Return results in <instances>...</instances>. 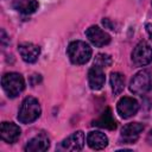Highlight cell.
Listing matches in <instances>:
<instances>
[{"label": "cell", "mask_w": 152, "mask_h": 152, "mask_svg": "<svg viewBox=\"0 0 152 152\" xmlns=\"http://www.w3.org/2000/svg\"><path fill=\"white\" fill-rule=\"evenodd\" d=\"M147 141H148L150 144H152V129H151L150 133L147 134Z\"/></svg>", "instance_id": "21"}, {"label": "cell", "mask_w": 152, "mask_h": 152, "mask_svg": "<svg viewBox=\"0 0 152 152\" xmlns=\"http://www.w3.org/2000/svg\"><path fill=\"white\" fill-rule=\"evenodd\" d=\"M142 131H144V125L140 124V122L127 124L121 129L120 140L124 144H134L138 140V138H139V135Z\"/></svg>", "instance_id": "9"}, {"label": "cell", "mask_w": 152, "mask_h": 152, "mask_svg": "<svg viewBox=\"0 0 152 152\" xmlns=\"http://www.w3.org/2000/svg\"><path fill=\"white\" fill-rule=\"evenodd\" d=\"M18 51L23 61H25L26 63H34L40 55V48L30 42L20 43L18 45Z\"/></svg>", "instance_id": "10"}, {"label": "cell", "mask_w": 152, "mask_h": 152, "mask_svg": "<svg viewBox=\"0 0 152 152\" xmlns=\"http://www.w3.org/2000/svg\"><path fill=\"white\" fill-rule=\"evenodd\" d=\"M1 86L8 97H17L24 90L25 81L18 72H7L1 78Z\"/></svg>", "instance_id": "3"}, {"label": "cell", "mask_w": 152, "mask_h": 152, "mask_svg": "<svg viewBox=\"0 0 152 152\" xmlns=\"http://www.w3.org/2000/svg\"><path fill=\"white\" fill-rule=\"evenodd\" d=\"M104 81H106V76H104L103 68L93 65L88 71V84L90 89L93 90L101 89L104 84Z\"/></svg>", "instance_id": "11"}, {"label": "cell", "mask_w": 152, "mask_h": 152, "mask_svg": "<svg viewBox=\"0 0 152 152\" xmlns=\"http://www.w3.org/2000/svg\"><path fill=\"white\" fill-rule=\"evenodd\" d=\"M50 147V140L44 133H39L30 139L25 146L26 152H44Z\"/></svg>", "instance_id": "13"}, {"label": "cell", "mask_w": 152, "mask_h": 152, "mask_svg": "<svg viewBox=\"0 0 152 152\" xmlns=\"http://www.w3.org/2000/svg\"><path fill=\"white\" fill-rule=\"evenodd\" d=\"M152 89V77L147 70H141L137 72L131 82H129V90L135 95H144Z\"/></svg>", "instance_id": "4"}, {"label": "cell", "mask_w": 152, "mask_h": 152, "mask_svg": "<svg viewBox=\"0 0 152 152\" xmlns=\"http://www.w3.org/2000/svg\"><path fill=\"white\" fill-rule=\"evenodd\" d=\"M131 56L137 66H145L152 62V48L147 42L141 40L135 45Z\"/></svg>", "instance_id": "5"}, {"label": "cell", "mask_w": 152, "mask_h": 152, "mask_svg": "<svg viewBox=\"0 0 152 152\" xmlns=\"http://www.w3.org/2000/svg\"><path fill=\"white\" fill-rule=\"evenodd\" d=\"M84 146V133L82 131H76L65 138L58 146V151H80Z\"/></svg>", "instance_id": "6"}, {"label": "cell", "mask_w": 152, "mask_h": 152, "mask_svg": "<svg viewBox=\"0 0 152 152\" xmlns=\"http://www.w3.org/2000/svg\"><path fill=\"white\" fill-rule=\"evenodd\" d=\"M145 27H146V31H147V33H148L151 40H152V23H147Z\"/></svg>", "instance_id": "19"}, {"label": "cell", "mask_w": 152, "mask_h": 152, "mask_svg": "<svg viewBox=\"0 0 152 152\" xmlns=\"http://www.w3.org/2000/svg\"><path fill=\"white\" fill-rule=\"evenodd\" d=\"M93 126L95 127H100V128H107V129H115L116 128V121L114 120L113 118V114H112V110L110 108H107L100 118H97L96 120H94L91 122Z\"/></svg>", "instance_id": "15"}, {"label": "cell", "mask_w": 152, "mask_h": 152, "mask_svg": "<svg viewBox=\"0 0 152 152\" xmlns=\"http://www.w3.org/2000/svg\"><path fill=\"white\" fill-rule=\"evenodd\" d=\"M0 133H1V139L8 144L15 142L21 133V129L18 125L13 122H2L0 127Z\"/></svg>", "instance_id": "12"}, {"label": "cell", "mask_w": 152, "mask_h": 152, "mask_svg": "<svg viewBox=\"0 0 152 152\" xmlns=\"http://www.w3.org/2000/svg\"><path fill=\"white\" fill-rule=\"evenodd\" d=\"M86 36L90 40V43L97 48H102L110 43V36L96 25L88 27L86 30Z\"/></svg>", "instance_id": "8"}, {"label": "cell", "mask_w": 152, "mask_h": 152, "mask_svg": "<svg viewBox=\"0 0 152 152\" xmlns=\"http://www.w3.org/2000/svg\"><path fill=\"white\" fill-rule=\"evenodd\" d=\"M42 109L38 100L32 96H27L21 102L18 112V120L21 124H31L40 116Z\"/></svg>", "instance_id": "1"}, {"label": "cell", "mask_w": 152, "mask_h": 152, "mask_svg": "<svg viewBox=\"0 0 152 152\" xmlns=\"http://www.w3.org/2000/svg\"><path fill=\"white\" fill-rule=\"evenodd\" d=\"M87 144L93 150H103L108 145V138L102 132L93 131L87 135Z\"/></svg>", "instance_id": "14"}, {"label": "cell", "mask_w": 152, "mask_h": 152, "mask_svg": "<svg viewBox=\"0 0 152 152\" xmlns=\"http://www.w3.org/2000/svg\"><path fill=\"white\" fill-rule=\"evenodd\" d=\"M139 109V103L135 99L129 97V96H124L119 100L118 104H116V110L118 114L122 118V119H129L133 115L137 114Z\"/></svg>", "instance_id": "7"}, {"label": "cell", "mask_w": 152, "mask_h": 152, "mask_svg": "<svg viewBox=\"0 0 152 152\" xmlns=\"http://www.w3.org/2000/svg\"><path fill=\"white\" fill-rule=\"evenodd\" d=\"M112 57L107 53H97L95 56V61H94V65L101 66V68H107L109 65H112Z\"/></svg>", "instance_id": "18"}, {"label": "cell", "mask_w": 152, "mask_h": 152, "mask_svg": "<svg viewBox=\"0 0 152 152\" xmlns=\"http://www.w3.org/2000/svg\"><path fill=\"white\" fill-rule=\"evenodd\" d=\"M6 42H7V36H6L5 31H4V30H1V43H2V45H4V46L6 45Z\"/></svg>", "instance_id": "20"}, {"label": "cell", "mask_w": 152, "mask_h": 152, "mask_svg": "<svg viewBox=\"0 0 152 152\" xmlns=\"http://www.w3.org/2000/svg\"><path fill=\"white\" fill-rule=\"evenodd\" d=\"M38 1L37 0H15L13 2L14 10L23 14H32L38 10Z\"/></svg>", "instance_id": "16"}, {"label": "cell", "mask_w": 152, "mask_h": 152, "mask_svg": "<svg viewBox=\"0 0 152 152\" xmlns=\"http://www.w3.org/2000/svg\"><path fill=\"white\" fill-rule=\"evenodd\" d=\"M68 57L74 64H84L91 57V48L82 40L71 42L66 49Z\"/></svg>", "instance_id": "2"}, {"label": "cell", "mask_w": 152, "mask_h": 152, "mask_svg": "<svg viewBox=\"0 0 152 152\" xmlns=\"http://www.w3.org/2000/svg\"><path fill=\"white\" fill-rule=\"evenodd\" d=\"M110 87L114 95H119L122 93L125 88V77L120 72H112L110 74Z\"/></svg>", "instance_id": "17"}]
</instances>
